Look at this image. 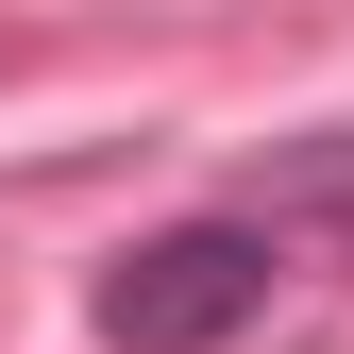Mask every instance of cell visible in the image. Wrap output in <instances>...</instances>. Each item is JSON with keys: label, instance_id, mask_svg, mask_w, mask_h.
<instances>
[{"label": "cell", "instance_id": "1", "mask_svg": "<svg viewBox=\"0 0 354 354\" xmlns=\"http://www.w3.org/2000/svg\"><path fill=\"white\" fill-rule=\"evenodd\" d=\"M270 287H287V236L253 203H203V219H152V236L84 287V321H102L118 354H236L253 321H270Z\"/></svg>", "mask_w": 354, "mask_h": 354}, {"label": "cell", "instance_id": "2", "mask_svg": "<svg viewBox=\"0 0 354 354\" xmlns=\"http://www.w3.org/2000/svg\"><path fill=\"white\" fill-rule=\"evenodd\" d=\"M253 219H270V236H354V118L337 136H287L253 169Z\"/></svg>", "mask_w": 354, "mask_h": 354}]
</instances>
